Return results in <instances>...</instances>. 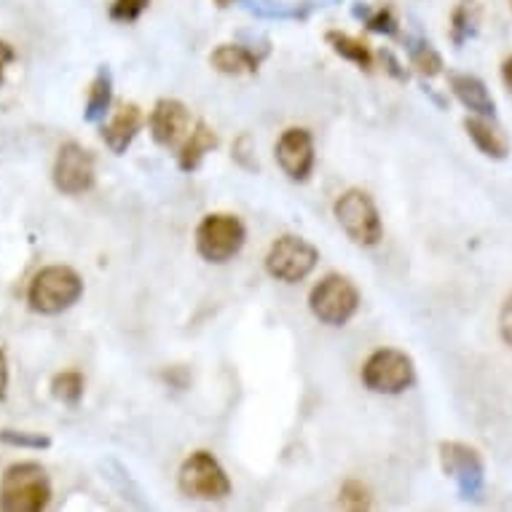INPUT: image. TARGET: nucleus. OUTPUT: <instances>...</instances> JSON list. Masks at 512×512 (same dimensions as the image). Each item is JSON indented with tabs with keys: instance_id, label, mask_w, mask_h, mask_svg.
<instances>
[{
	"instance_id": "obj_33",
	"label": "nucleus",
	"mask_w": 512,
	"mask_h": 512,
	"mask_svg": "<svg viewBox=\"0 0 512 512\" xmlns=\"http://www.w3.org/2000/svg\"><path fill=\"white\" fill-rule=\"evenodd\" d=\"M220 9H228V6H234V3H242V0H215Z\"/></svg>"
},
{
	"instance_id": "obj_27",
	"label": "nucleus",
	"mask_w": 512,
	"mask_h": 512,
	"mask_svg": "<svg viewBox=\"0 0 512 512\" xmlns=\"http://www.w3.org/2000/svg\"><path fill=\"white\" fill-rule=\"evenodd\" d=\"M341 504L344 507H352V510H362V507H368L370 499H368V488L362 486V483H346L341 488Z\"/></svg>"
},
{
	"instance_id": "obj_31",
	"label": "nucleus",
	"mask_w": 512,
	"mask_h": 512,
	"mask_svg": "<svg viewBox=\"0 0 512 512\" xmlns=\"http://www.w3.org/2000/svg\"><path fill=\"white\" fill-rule=\"evenodd\" d=\"M6 392H9V360H6V352L0 349V400H6Z\"/></svg>"
},
{
	"instance_id": "obj_11",
	"label": "nucleus",
	"mask_w": 512,
	"mask_h": 512,
	"mask_svg": "<svg viewBox=\"0 0 512 512\" xmlns=\"http://www.w3.org/2000/svg\"><path fill=\"white\" fill-rule=\"evenodd\" d=\"M277 161L290 180L303 183L314 169V140L306 129H287L277 143Z\"/></svg>"
},
{
	"instance_id": "obj_20",
	"label": "nucleus",
	"mask_w": 512,
	"mask_h": 512,
	"mask_svg": "<svg viewBox=\"0 0 512 512\" xmlns=\"http://www.w3.org/2000/svg\"><path fill=\"white\" fill-rule=\"evenodd\" d=\"M325 41L330 43V49L336 51L338 57L346 59V62H354L360 70H370L373 68V54L360 38H352V35L338 33V30H330L325 35Z\"/></svg>"
},
{
	"instance_id": "obj_30",
	"label": "nucleus",
	"mask_w": 512,
	"mask_h": 512,
	"mask_svg": "<svg viewBox=\"0 0 512 512\" xmlns=\"http://www.w3.org/2000/svg\"><path fill=\"white\" fill-rule=\"evenodd\" d=\"M17 59V51H14V46L6 41H0V84H3V76H6V70H9V65Z\"/></svg>"
},
{
	"instance_id": "obj_32",
	"label": "nucleus",
	"mask_w": 512,
	"mask_h": 512,
	"mask_svg": "<svg viewBox=\"0 0 512 512\" xmlns=\"http://www.w3.org/2000/svg\"><path fill=\"white\" fill-rule=\"evenodd\" d=\"M502 78H504V84H507V89H510V92H512V57L504 59Z\"/></svg>"
},
{
	"instance_id": "obj_22",
	"label": "nucleus",
	"mask_w": 512,
	"mask_h": 512,
	"mask_svg": "<svg viewBox=\"0 0 512 512\" xmlns=\"http://www.w3.org/2000/svg\"><path fill=\"white\" fill-rule=\"evenodd\" d=\"M51 395L65 405H78L84 397V376L78 370H62L51 378Z\"/></svg>"
},
{
	"instance_id": "obj_26",
	"label": "nucleus",
	"mask_w": 512,
	"mask_h": 512,
	"mask_svg": "<svg viewBox=\"0 0 512 512\" xmlns=\"http://www.w3.org/2000/svg\"><path fill=\"white\" fill-rule=\"evenodd\" d=\"M151 0H113L110 6V19L121 22V25H132L137 19L143 17V11L148 9Z\"/></svg>"
},
{
	"instance_id": "obj_10",
	"label": "nucleus",
	"mask_w": 512,
	"mask_h": 512,
	"mask_svg": "<svg viewBox=\"0 0 512 512\" xmlns=\"http://www.w3.org/2000/svg\"><path fill=\"white\" fill-rule=\"evenodd\" d=\"M54 185L59 194H86L94 185V156L84 145L65 143L54 161Z\"/></svg>"
},
{
	"instance_id": "obj_6",
	"label": "nucleus",
	"mask_w": 512,
	"mask_h": 512,
	"mask_svg": "<svg viewBox=\"0 0 512 512\" xmlns=\"http://www.w3.org/2000/svg\"><path fill=\"white\" fill-rule=\"evenodd\" d=\"M333 212H336L338 226L344 228L346 236H349L354 244L373 247V244L381 242V234H384L381 218H378L376 204H373V199H370L365 191L352 188V191H346L344 196H338Z\"/></svg>"
},
{
	"instance_id": "obj_1",
	"label": "nucleus",
	"mask_w": 512,
	"mask_h": 512,
	"mask_svg": "<svg viewBox=\"0 0 512 512\" xmlns=\"http://www.w3.org/2000/svg\"><path fill=\"white\" fill-rule=\"evenodd\" d=\"M51 502L49 475L41 464H11L0 480V507L6 512H41Z\"/></svg>"
},
{
	"instance_id": "obj_16",
	"label": "nucleus",
	"mask_w": 512,
	"mask_h": 512,
	"mask_svg": "<svg viewBox=\"0 0 512 512\" xmlns=\"http://www.w3.org/2000/svg\"><path fill=\"white\" fill-rule=\"evenodd\" d=\"M215 148H218V135H215V129H210L204 121H196L194 129L185 137V145L180 148V153H177V164H180L183 172H194V169H199L204 156L215 151Z\"/></svg>"
},
{
	"instance_id": "obj_24",
	"label": "nucleus",
	"mask_w": 512,
	"mask_h": 512,
	"mask_svg": "<svg viewBox=\"0 0 512 512\" xmlns=\"http://www.w3.org/2000/svg\"><path fill=\"white\" fill-rule=\"evenodd\" d=\"M478 30V11L472 3H459L454 11V19H451V35H454L456 46H462L464 41H470L472 35Z\"/></svg>"
},
{
	"instance_id": "obj_12",
	"label": "nucleus",
	"mask_w": 512,
	"mask_h": 512,
	"mask_svg": "<svg viewBox=\"0 0 512 512\" xmlns=\"http://www.w3.org/2000/svg\"><path fill=\"white\" fill-rule=\"evenodd\" d=\"M191 132V113L180 100H159L151 113V135L164 148H172Z\"/></svg>"
},
{
	"instance_id": "obj_17",
	"label": "nucleus",
	"mask_w": 512,
	"mask_h": 512,
	"mask_svg": "<svg viewBox=\"0 0 512 512\" xmlns=\"http://www.w3.org/2000/svg\"><path fill=\"white\" fill-rule=\"evenodd\" d=\"M464 129H467V135H470V140L475 143V148H478L483 156L496 161L507 159L510 145H507V140L502 137V132H499L496 126H491L488 118L470 116L467 121H464Z\"/></svg>"
},
{
	"instance_id": "obj_2",
	"label": "nucleus",
	"mask_w": 512,
	"mask_h": 512,
	"mask_svg": "<svg viewBox=\"0 0 512 512\" xmlns=\"http://www.w3.org/2000/svg\"><path fill=\"white\" fill-rule=\"evenodd\" d=\"M84 295V282L70 266H46L35 274L27 290V303L38 314H62Z\"/></svg>"
},
{
	"instance_id": "obj_4",
	"label": "nucleus",
	"mask_w": 512,
	"mask_h": 512,
	"mask_svg": "<svg viewBox=\"0 0 512 512\" xmlns=\"http://www.w3.org/2000/svg\"><path fill=\"white\" fill-rule=\"evenodd\" d=\"M311 314L330 328H341L360 309V293L352 279L341 274H328L309 295Z\"/></svg>"
},
{
	"instance_id": "obj_21",
	"label": "nucleus",
	"mask_w": 512,
	"mask_h": 512,
	"mask_svg": "<svg viewBox=\"0 0 512 512\" xmlns=\"http://www.w3.org/2000/svg\"><path fill=\"white\" fill-rule=\"evenodd\" d=\"M405 49L411 57V65L419 70L421 76H437L443 70V57L432 49V43L427 38H405Z\"/></svg>"
},
{
	"instance_id": "obj_18",
	"label": "nucleus",
	"mask_w": 512,
	"mask_h": 512,
	"mask_svg": "<svg viewBox=\"0 0 512 512\" xmlns=\"http://www.w3.org/2000/svg\"><path fill=\"white\" fill-rule=\"evenodd\" d=\"M110 102H113V76H110L108 65H102L97 70V76H94L92 86H89V97H86V124H102L110 113Z\"/></svg>"
},
{
	"instance_id": "obj_15",
	"label": "nucleus",
	"mask_w": 512,
	"mask_h": 512,
	"mask_svg": "<svg viewBox=\"0 0 512 512\" xmlns=\"http://www.w3.org/2000/svg\"><path fill=\"white\" fill-rule=\"evenodd\" d=\"M210 62L212 68L226 76H252V73H258V65H261V59L242 43H223L212 51Z\"/></svg>"
},
{
	"instance_id": "obj_19",
	"label": "nucleus",
	"mask_w": 512,
	"mask_h": 512,
	"mask_svg": "<svg viewBox=\"0 0 512 512\" xmlns=\"http://www.w3.org/2000/svg\"><path fill=\"white\" fill-rule=\"evenodd\" d=\"M242 9L258 19H306L314 6L290 0H242Z\"/></svg>"
},
{
	"instance_id": "obj_9",
	"label": "nucleus",
	"mask_w": 512,
	"mask_h": 512,
	"mask_svg": "<svg viewBox=\"0 0 512 512\" xmlns=\"http://www.w3.org/2000/svg\"><path fill=\"white\" fill-rule=\"evenodd\" d=\"M440 464L443 472L456 483L462 499H480L486 486V467L475 448L464 443L440 445Z\"/></svg>"
},
{
	"instance_id": "obj_3",
	"label": "nucleus",
	"mask_w": 512,
	"mask_h": 512,
	"mask_svg": "<svg viewBox=\"0 0 512 512\" xmlns=\"http://www.w3.org/2000/svg\"><path fill=\"white\" fill-rule=\"evenodd\" d=\"M177 486L188 499H199V502H220L231 494L226 470L207 451H196L185 459L177 475Z\"/></svg>"
},
{
	"instance_id": "obj_13",
	"label": "nucleus",
	"mask_w": 512,
	"mask_h": 512,
	"mask_svg": "<svg viewBox=\"0 0 512 512\" xmlns=\"http://www.w3.org/2000/svg\"><path fill=\"white\" fill-rule=\"evenodd\" d=\"M140 126H143L140 108H137L135 102H124V105H118V110L110 116L108 124L102 126V140H105L110 151L121 156L132 145V140L140 132Z\"/></svg>"
},
{
	"instance_id": "obj_5",
	"label": "nucleus",
	"mask_w": 512,
	"mask_h": 512,
	"mask_svg": "<svg viewBox=\"0 0 512 512\" xmlns=\"http://www.w3.org/2000/svg\"><path fill=\"white\" fill-rule=\"evenodd\" d=\"M416 368L405 352L397 349H378L362 365V384L376 395H400L413 387Z\"/></svg>"
},
{
	"instance_id": "obj_23",
	"label": "nucleus",
	"mask_w": 512,
	"mask_h": 512,
	"mask_svg": "<svg viewBox=\"0 0 512 512\" xmlns=\"http://www.w3.org/2000/svg\"><path fill=\"white\" fill-rule=\"evenodd\" d=\"M352 14L357 19H362V25L368 27L370 33L378 35H397V17L392 14V9H368L365 3H357L352 9Z\"/></svg>"
},
{
	"instance_id": "obj_7",
	"label": "nucleus",
	"mask_w": 512,
	"mask_h": 512,
	"mask_svg": "<svg viewBox=\"0 0 512 512\" xmlns=\"http://www.w3.org/2000/svg\"><path fill=\"white\" fill-rule=\"evenodd\" d=\"M242 220L234 215H207L196 228V250L204 261L228 263L244 247Z\"/></svg>"
},
{
	"instance_id": "obj_28",
	"label": "nucleus",
	"mask_w": 512,
	"mask_h": 512,
	"mask_svg": "<svg viewBox=\"0 0 512 512\" xmlns=\"http://www.w3.org/2000/svg\"><path fill=\"white\" fill-rule=\"evenodd\" d=\"M499 333H502L504 341L512 346V295L504 301L502 314H499Z\"/></svg>"
},
{
	"instance_id": "obj_29",
	"label": "nucleus",
	"mask_w": 512,
	"mask_h": 512,
	"mask_svg": "<svg viewBox=\"0 0 512 512\" xmlns=\"http://www.w3.org/2000/svg\"><path fill=\"white\" fill-rule=\"evenodd\" d=\"M378 57H381V62L387 65L389 76H395L397 81H408V73H405V70H400V68H403V65L397 62V57H395V54H392V51L384 49V51H381V54H378Z\"/></svg>"
},
{
	"instance_id": "obj_14",
	"label": "nucleus",
	"mask_w": 512,
	"mask_h": 512,
	"mask_svg": "<svg viewBox=\"0 0 512 512\" xmlns=\"http://www.w3.org/2000/svg\"><path fill=\"white\" fill-rule=\"evenodd\" d=\"M451 92L464 108L475 113V116L494 118L496 116V102L488 92V86L475 76H464V73H454L451 76Z\"/></svg>"
},
{
	"instance_id": "obj_25",
	"label": "nucleus",
	"mask_w": 512,
	"mask_h": 512,
	"mask_svg": "<svg viewBox=\"0 0 512 512\" xmlns=\"http://www.w3.org/2000/svg\"><path fill=\"white\" fill-rule=\"evenodd\" d=\"M0 443L11 448H30V451H46L51 448V437L41 432H19V429H0Z\"/></svg>"
},
{
	"instance_id": "obj_8",
	"label": "nucleus",
	"mask_w": 512,
	"mask_h": 512,
	"mask_svg": "<svg viewBox=\"0 0 512 512\" xmlns=\"http://www.w3.org/2000/svg\"><path fill=\"white\" fill-rule=\"evenodd\" d=\"M319 261L317 247L301 236H282L271 244L269 255H266V271L279 282H303L309 277Z\"/></svg>"
}]
</instances>
